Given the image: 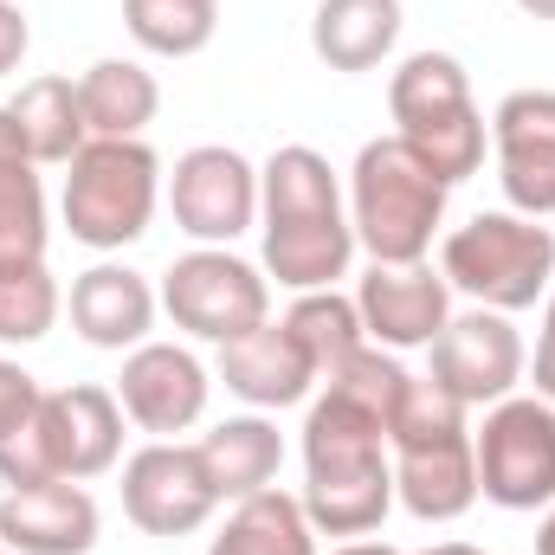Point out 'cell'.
<instances>
[{
	"label": "cell",
	"mask_w": 555,
	"mask_h": 555,
	"mask_svg": "<svg viewBox=\"0 0 555 555\" xmlns=\"http://www.w3.org/2000/svg\"><path fill=\"white\" fill-rule=\"evenodd\" d=\"M382 439H388V426L369 408L343 401L336 388L310 408V420H304V472H310L304 517L317 530H330V537L382 530V517L395 504V472L382 459Z\"/></svg>",
	"instance_id": "cell-1"
},
{
	"label": "cell",
	"mask_w": 555,
	"mask_h": 555,
	"mask_svg": "<svg viewBox=\"0 0 555 555\" xmlns=\"http://www.w3.org/2000/svg\"><path fill=\"white\" fill-rule=\"evenodd\" d=\"M259 201H266V272L278 284L323 291L330 278L349 272L356 227L343 220L336 175L317 149H304V142L278 149L259 175Z\"/></svg>",
	"instance_id": "cell-2"
},
{
	"label": "cell",
	"mask_w": 555,
	"mask_h": 555,
	"mask_svg": "<svg viewBox=\"0 0 555 555\" xmlns=\"http://www.w3.org/2000/svg\"><path fill=\"white\" fill-rule=\"evenodd\" d=\"M388 446H395V491L420 524H452V517L472 511L478 459H472L465 408L446 388L408 382L401 408L388 420Z\"/></svg>",
	"instance_id": "cell-3"
},
{
	"label": "cell",
	"mask_w": 555,
	"mask_h": 555,
	"mask_svg": "<svg viewBox=\"0 0 555 555\" xmlns=\"http://www.w3.org/2000/svg\"><path fill=\"white\" fill-rule=\"evenodd\" d=\"M446 194L452 188L401 137L369 142L356 155V240L375 253V266H420L446 214Z\"/></svg>",
	"instance_id": "cell-4"
},
{
	"label": "cell",
	"mask_w": 555,
	"mask_h": 555,
	"mask_svg": "<svg viewBox=\"0 0 555 555\" xmlns=\"http://www.w3.org/2000/svg\"><path fill=\"white\" fill-rule=\"evenodd\" d=\"M388 111L401 124V142L446 188L478 175V162H485V117L472 111V85H465V65L452 52H414L395 72V85H388Z\"/></svg>",
	"instance_id": "cell-5"
},
{
	"label": "cell",
	"mask_w": 555,
	"mask_h": 555,
	"mask_svg": "<svg viewBox=\"0 0 555 555\" xmlns=\"http://www.w3.org/2000/svg\"><path fill=\"white\" fill-rule=\"evenodd\" d=\"M155 149L137 137H98L72 155V175H65V227L78 246H130L149 233V214H155Z\"/></svg>",
	"instance_id": "cell-6"
},
{
	"label": "cell",
	"mask_w": 555,
	"mask_h": 555,
	"mask_svg": "<svg viewBox=\"0 0 555 555\" xmlns=\"http://www.w3.org/2000/svg\"><path fill=\"white\" fill-rule=\"evenodd\" d=\"M555 272V233L517 214H478L446 240V284L491 310H530Z\"/></svg>",
	"instance_id": "cell-7"
},
{
	"label": "cell",
	"mask_w": 555,
	"mask_h": 555,
	"mask_svg": "<svg viewBox=\"0 0 555 555\" xmlns=\"http://www.w3.org/2000/svg\"><path fill=\"white\" fill-rule=\"evenodd\" d=\"M478 491L504 511H537L555 498V408L550 401H498L472 439Z\"/></svg>",
	"instance_id": "cell-8"
},
{
	"label": "cell",
	"mask_w": 555,
	"mask_h": 555,
	"mask_svg": "<svg viewBox=\"0 0 555 555\" xmlns=\"http://www.w3.org/2000/svg\"><path fill=\"white\" fill-rule=\"evenodd\" d=\"M162 304L175 317V330L201 336V343H233L246 330L266 323V278L253 272L246 259L233 253H188L168 266V284H162Z\"/></svg>",
	"instance_id": "cell-9"
},
{
	"label": "cell",
	"mask_w": 555,
	"mask_h": 555,
	"mask_svg": "<svg viewBox=\"0 0 555 555\" xmlns=\"http://www.w3.org/2000/svg\"><path fill=\"white\" fill-rule=\"evenodd\" d=\"M168 201H175V227L181 233H194L207 246L214 240H240L253 227V214H259V175H253V162L240 149L201 142V149H188L175 162Z\"/></svg>",
	"instance_id": "cell-10"
},
{
	"label": "cell",
	"mask_w": 555,
	"mask_h": 555,
	"mask_svg": "<svg viewBox=\"0 0 555 555\" xmlns=\"http://www.w3.org/2000/svg\"><path fill=\"white\" fill-rule=\"evenodd\" d=\"M214 504H220V491H214L194 446H162L155 439L124 465V511L149 537H188L214 517Z\"/></svg>",
	"instance_id": "cell-11"
},
{
	"label": "cell",
	"mask_w": 555,
	"mask_h": 555,
	"mask_svg": "<svg viewBox=\"0 0 555 555\" xmlns=\"http://www.w3.org/2000/svg\"><path fill=\"white\" fill-rule=\"evenodd\" d=\"M524 375V336L498 317V310H472V317H452L439 336H433V388H446L459 408H478V401H504Z\"/></svg>",
	"instance_id": "cell-12"
},
{
	"label": "cell",
	"mask_w": 555,
	"mask_h": 555,
	"mask_svg": "<svg viewBox=\"0 0 555 555\" xmlns=\"http://www.w3.org/2000/svg\"><path fill=\"white\" fill-rule=\"evenodd\" d=\"M39 446H46V465L52 478H98L117 465L124 452V401L98 382H78V388H59L39 401Z\"/></svg>",
	"instance_id": "cell-13"
},
{
	"label": "cell",
	"mask_w": 555,
	"mask_h": 555,
	"mask_svg": "<svg viewBox=\"0 0 555 555\" xmlns=\"http://www.w3.org/2000/svg\"><path fill=\"white\" fill-rule=\"evenodd\" d=\"M498 137V181L511 207L555 214V91H511L491 117Z\"/></svg>",
	"instance_id": "cell-14"
},
{
	"label": "cell",
	"mask_w": 555,
	"mask_h": 555,
	"mask_svg": "<svg viewBox=\"0 0 555 555\" xmlns=\"http://www.w3.org/2000/svg\"><path fill=\"white\" fill-rule=\"evenodd\" d=\"M0 543L13 555H85L98 543V504L72 478L0 491Z\"/></svg>",
	"instance_id": "cell-15"
},
{
	"label": "cell",
	"mask_w": 555,
	"mask_h": 555,
	"mask_svg": "<svg viewBox=\"0 0 555 555\" xmlns=\"http://www.w3.org/2000/svg\"><path fill=\"white\" fill-rule=\"evenodd\" d=\"M117 401H124V414L137 420L142 433H181L207 408V369L188 349H175V343H142L124 362Z\"/></svg>",
	"instance_id": "cell-16"
},
{
	"label": "cell",
	"mask_w": 555,
	"mask_h": 555,
	"mask_svg": "<svg viewBox=\"0 0 555 555\" xmlns=\"http://www.w3.org/2000/svg\"><path fill=\"white\" fill-rule=\"evenodd\" d=\"M356 310H362V330L382 336L388 349H420L452 323L446 278H433L426 266H375L356 291Z\"/></svg>",
	"instance_id": "cell-17"
},
{
	"label": "cell",
	"mask_w": 555,
	"mask_h": 555,
	"mask_svg": "<svg viewBox=\"0 0 555 555\" xmlns=\"http://www.w3.org/2000/svg\"><path fill=\"white\" fill-rule=\"evenodd\" d=\"M220 382H227L240 401H253V408H291V401L310 395L317 362L304 356V343H297L284 323H278V330L259 323V330L220 343Z\"/></svg>",
	"instance_id": "cell-18"
},
{
	"label": "cell",
	"mask_w": 555,
	"mask_h": 555,
	"mask_svg": "<svg viewBox=\"0 0 555 555\" xmlns=\"http://www.w3.org/2000/svg\"><path fill=\"white\" fill-rule=\"evenodd\" d=\"M155 323V291L130 266H91L72 284V330L91 349H130Z\"/></svg>",
	"instance_id": "cell-19"
},
{
	"label": "cell",
	"mask_w": 555,
	"mask_h": 555,
	"mask_svg": "<svg viewBox=\"0 0 555 555\" xmlns=\"http://www.w3.org/2000/svg\"><path fill=\"white\" fill-rule=\"evenodd\" d=\"M46 266V188L20 142L13 111H0V272Z\"/></svg>",
	"instance_id": "cell-20"
},
{
	"label": "cell",
	"mask_w": 555,
	"mask_h": 555,
	"mask_svg": "<svg viewBox=\"0 0 555 555\" xmlns=\"http://www.w3.org/2000/svg\"><path fill=\"white\" fill-rule=\"evenodd\" d=\"M401 39V0H323L310 46L330 72H375Z\"/></svg>",
	"instance_id": "cell-21"
},
{
	"label": "cell",
	"mask_w": 555,
	"mask_h": 555,
	"mask_svg": "<svg viewBox=\"0 0 555 555\" xmlns=\"http://www.w3.org/2000/svg\"><path fill=\"white\" fill-rule=\"evenodd\" d=\"M194 452H201V465H207L220 498H253V491H266L278 478L284 439H278L272 420H220Z\"/></svg>",
	"instance_id": "cell-22"
},
{
	"label": "cell",
	"mask_w": 555,
	"mask_h": 555,
	"mask_svg": "<svg viewBox=\"0 0 555 555\" xmlns=\"http://www.w3.org/2000/svg\"><path fill=\"white\" fill-rule=\"evenodd\" d=\"M13 124H20V142L33 162H72L85 149V104H78V85L72 78H33L20 85V98L7 104Z\"/></svg>",
	"instance_id": "cell-23"
},
{
	"label": "cell",
	"mask_w": 555,
	"mask_h": 555,
	"mask_svg": "<svg viewBox=\"0 0 555 555\" xmlns=\"http://www.w3.org/2000/svg\"><path fill=\"white\" fill-rule=\"evenodd\" d=\"M207 555H317V543H310L304 504L266 485V491L240 498V511L227 517V530L214 537Z\"/></svg>",
	"instance_id": "cell-24"
},
{
	"label": "cell",
	"mask_w": 555,
	"mask_h": 555,
	"mask_svg": "<svg viewBox=\"0 0 555 555\" xmlns=\"http://www.w3.org/2000/svg\"><path fill=\"white\" fill-rule=\"evenodd\" d=\"M78 104H85V124L98 137H137L142 124L155 117L162 91H155V78L142 65H130V59H98L78 78Z\"/></svg>",
	"instance_id": "cell-25"
},
{
	"label": "cell",
	"mask_w": 555,
	"mask_h": 555,
	"mask_svg": "<svg viewBox=\"0 0 555 555\" xmlns=\"http://www.w3.org/2000/svg\"><path fill=\"white\" fill-rule=\"evenodd\" d=\"M284 330L304 343V356L317 362V375H336L356 349H362V310L336 291H304L284 317Z\"/></svg>",
	"instance_id": "cell-26"
},
{
	"label": "cell",
	"mask_w": 555,
	"mask_h": 555,
	"mask_svg": "<svg viewBox=\"0 0 555 555\" xmlns=\"http://www.w3.org/2000/svg\"><path fill=\"white\" fill-rule=\"evenodd\" d=\"M124 26L142 52H162V59H188L214 39L220 26V7L214 0H124Z\"/></svg>",
	"instance_id": "cell-27"
},
{
	"label": "cell",
	"mask_w": 555,
	"mask_h": 555,
	"mask_svg": "<svg viewBox=\"0 0 555 555\" xmlns=\"http://www.w3.org/2000/svg\"><path fill=\"white\" fill-rule=\"evenodd\" d=\"M52 317H59V284L46 266L0 272V343H33L52 330Z\"/></svg>",
	"instance_id": "cell-28"
},
{
	"label": "cell",
	"mask_w": 555,
	"mask_h": 555,
	"mask_svg": "<svg viewBox=\"0 0 555 555\" xmlns=\"http://www.w3.org/2000/svg\"><path fill=\"white\" fill-rule=\"evenodd\" d=\"M408 369L395 362V356H382V349H356L336 375H330V388L343 395V401H356V408H369V414L382 420H395V408H401V395H408Z\"/></svg>",
	"instance_id": "cell-29"
},
{
	"label": "cell",
	"mask_w": 555,
	"mask_h": 555,
	"mask_svg": "<svg viewBox=\"0 0 555 555\" xmlns=\"http://www.w3.org/2000/svg\"><path fill=\"white\" fill-rule=\"evenodd\" d=\"M39 401H46V388H39L20 362H0V452L39 420Z\"/></svg>",
	"instance_id": "cell-30"
},
{
	"label": "cell",
	"mask_w": 555,
	"mask_h": 555,
	"mask_svg": "<svg viewBox=\"0 0 555 555\" xmlns=\"http://www.w3.org/2000/svg\"><path fill=\"white\" fill-rule=\"evenodd\" d=\"M26 46H33V26H26V13L13 7V0H0V78L26 59Z\"/></svg>",
	"instance_id": "cell-31"
},
{
	"label": "cell",
	"mask_w": 555,
	"mask_h": 555,
	"mask_svg": "<svg viewBox=\"0 0 555 555\" xmlns=\"http://www.w3.org/2000/svg\"><path fill=\"white\" fill-rule=\"evenodd\" d=\"M537 388H543V401H555V297H550V323H543V343H537Z\"/></svg>",
	"instance_id": "cell-32"
},
{
	"label": "cell",
	"mask_w": 555,
	"mask_h": 555,
	"mask_svg": "<svg viewBox=\"0 0 555 555\" xmlns=\"http://www.w3.org/2000/svg\"><path fill=\"white\" fill-rule=\"evenodd\" d=\"M517 7H524L530 20H555V0H517Z\"/></svg>",
	"instance_id": "cell-33"
},
{
	"label": "cell",
	"mask_w": 555,
	"mask_h": 555,
	"mask_svg": "<svg viewBox=\"0 0 555 555\" xmlns=\"http://www.w3.org/2000/svg\"><path fill=\"white\" fill-rule=\"evenodd\" d=\"M336 555H401V550H388V543H349V550H336Z\"/></svg>",
	"instance_id": "cell-34"
},
{
	"label": "cell",
	"mask_w": 555,
	"mask_h": 555,
	"mask_svg": "<svg viewBox=\"0 0 555 555\" xmlns=\"http://www.w3.org/2000/svg\"><path fill=\"white\" fill-rule=\"evenodd\" d=\"M537 555H555V517L543 524V543H537Z\"/></svg>",
	"instance_id": "cell-35"
},
{
	"label": "cell",
	"mask_w": 555,
	"mask_h": 555,
	"mask_svg": "<svg viewBox=\"0 0 555 555\" xmlns=\"http://www.w3.org/2000/svg\"><path fill=\"white\" fill-rule=\"evenodd\" d=\"M426 555H485V550H465V543H439V550H426Z\"/></svg>",
	"instance_id": "cell-36"
},
{
	"label": "cell",
	"mask_w": 555,
	"mask_h": 555,
	"mask_svg": "<svg viewBox=\"0 0 555 555\" xmlns=\"http://www.w3.org/2000/svg\"><path fill=\"white\" fill-rule=\"evenodd\" d=\"M0 555H7V550H0Z\"/></svg>",
	"instance_id": "cell-37"
}]
</instances>
